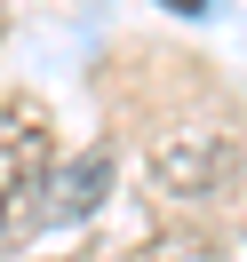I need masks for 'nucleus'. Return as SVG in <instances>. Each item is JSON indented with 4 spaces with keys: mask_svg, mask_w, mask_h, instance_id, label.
<instances>
[{
    "mask_svg": "<svg viewBox=\"0 0 247 262\" xmlns=\"http://www.w3.org/2000/svg\"><path fill=\"white\" fill-rule=\"evenodd\" d=\"M56 183V127L32 96L0 103V238L32 214V199H48Z\"/></svg>",
    "mask_w": 247,
    "mask_h": 262,
    "instance_id": "1",
    "label": "nucleus"
},
{
    "mask_svg": "<svg viewBox=\"0 0 247 262\" xmlns=\"http://www.w3.org/2000/svg\"><path fill=\"white\" fill-rule=\"evenodd\" d=\"M104 183H112V159H104V151H80V159H72L64 175L48 183V191H56V199H48V214H56V223H80V214L96 207Z\"/></svg>",
    "mask_w": 247,
    "mask_h": 262,
    "instance_id": "2",
    "label": "nucleus"
},
{
    "mask_svg": "<svg viewBox=\"0 0 247 262\" xmlns=\"http://www.w3.org/2000/svg\"><path fill=\"white\" fill-rule=\"evenodd\" d=\"M167 8H199V0H167Z\"/></svg>",
    "mask_w": 247,
    "mask_h": 262,
    "instance_id": "3",
    "label": "nucleus"
}]
</instances>
